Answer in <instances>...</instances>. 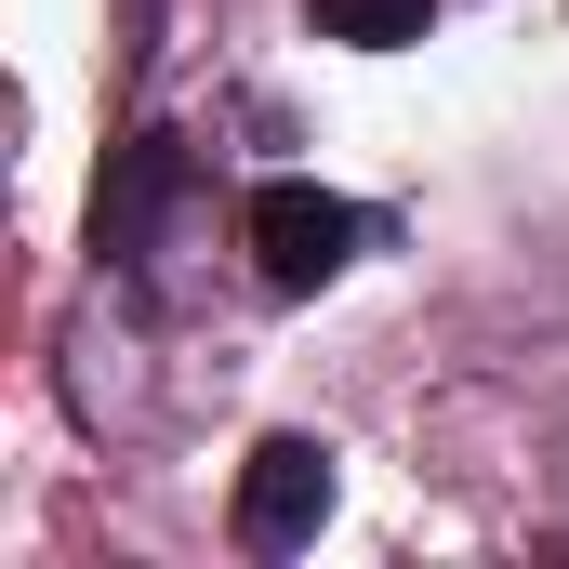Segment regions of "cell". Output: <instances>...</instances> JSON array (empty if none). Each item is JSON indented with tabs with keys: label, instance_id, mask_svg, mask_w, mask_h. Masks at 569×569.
<instances>
[{
	"label": "cell",
	"instance_id": "obj_3",
	"mask_svg": "<svg viewBox=\"0 0 569 569\" xmlns=\"http://www.w3.org/2000/svg\"><path fill=\"white\" fill-rule=\"evenodd\" d=\"M172 186H186V146H172V133H133L120 159H107V186H93V252H120V266H133L146 226L172 212Z\"/></svg>",
	"mask_w": 569,
	"mask_h": 569
},
{
	"label": "cell",
	"instance_id": "obj_1",
	"mask_svg": "<svg viewBox=\"0 0 569 569\" xmlns=\"http://www.w3.org/2000/svg\"><path fill=\"white\" fill-rule=\"evenodd\" d=\"M318 517H331V450L318 437H266L239 463V543L252 557H291V543H318Z\"/></svg>",
	"mask_w": 569,
	"mask_h": 569
},
{
	"label": "cell",
	"instance_id": "obj_2",
	"mask_svg": "<svg viewBox=\"0 0 569 569\" xmlns=\"http://www.w3.org/2000/svg\"><path fill=\"white\" fill-rule=\"evenodd\" d=\"M358 239H371V226H358L331 186H266V199H252V266H266L279 291L345 279V252H358Z\"/></svg>",
	"mask_w": 569,
	"mask_h": 569
},
{
	"label": "cell",
	"instance_id": "obj_4",
	"mask_svg": "<svg viewBox=\"0 0 569 569\" xmlns=\"http://www.w3.org/2000/svg\"><path fill=\"white\" fill-rule=\"evenodd\" d=\"M318 27H331V40H371V53H398V40H425V0H318Z\"/></svg>",
	"mask_w": 569,
	"mask_h": 569
}]
</instances>
